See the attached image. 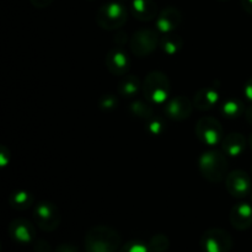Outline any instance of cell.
<instances>
[{"label": "cell", "mask_w": 252, "mask_h": 252, "mask_svg": "<svg viewBox=\"0 0 252 252\" xmlns=\"http://www.w3.org/2000/svg\"><path fill=\"white\" fill-rule=\"evenodd\" d=\"M140 80L135 75H126L120 80L117 86L118 95L125 98H132L137 96L140 90Z\"/></svg>", "instance_id": "ac0fdd59"}, {"label": "cell", "mask_w": 252, "mask_h": 252, "mask_svg": "<svg viewBox=\"0 0 252 252\" xmlns=\"http://www.w3.org/2000/svg\"><path fill=\"white\" fill-rule=\"evenodd\" d=\"M34 203V197L31 192L19 189L10 194L9 204L16 211H26Z\"/></svg>", "instance_id": "d6986e66"}, {"label": "cell", "mask_w": 252, "mask_h": 252, "mask_svg": "<svg viewBox=\"0 0 252 252\" xmlns=\"http://www.w3.org/2000/svg\"><path fill=\"white\" fill-rule=\"evenodd\" d=\"M230 224L234 229L239 231H245L252 226V206L245 202L235 204L231 208Z\"/></svg>", "instance_id": "5bb4252c"}, {"label": "cell", "mask_w": 252, "mask_h": 252, "mask_svg": "<svg viewBox=\"0 0 252 252\" xmlns=\"http://www.w3.org/2000/svg\"><path fill=\"white\" fill-rule=\"evenodd\" d=\"M33 220L42 231H54L61 225V212L52 202H41L34 207Z\"/></svg>", "instance_id": "8992f818"}, {"label": "cell", "mask_w": 252, "mask_h": 252, "mask_svg": "<svg viewBox=\"0 0 252 252\" xmlns=\"http://www.w3.org/2000/svg\"><path fill=\"white\" fill-rule=\"evenodd\" d=\"M129 12L133 17L142 22L152 21L158 17V5L154 0H132L129 4Z\"/></svg>", "instance_id": "9a60e30c"}, {"label": "cell", "mask_w": 252, "mask_h": 252, "mask_svg": "<svg viewBox=\"0 0 252 252\" xmlns=\"http://www.w3.org/2000/svg\"><path fill=\"white\" fill-rule=\"evenodd\" d=\"M160 46V36L153 29H140L130 38V49L138 57H147Z\"/></svg>", "instance_id": "ba28073f"}, {"label": "cell", "mask_w": 252, "mask_h": 252, "mask_svg": "<svg viewBox=\"0 0 252 252\" xmlns=\"http://www.w3.org/2000/svg\"><path fill=\"white\" fill-rule=\"evenodd\" d=\"M248 145V140L241 133H230L221 140V150L231 158L240 157Z\"/></svg>", "instance_id": "e0dca14e"}, {"label": "cell", "mask_w": 252, "mask_h": 252, "mask_svg": "<svg viewBox=\"0 0 252 252\" xmlns=\"http://www.w3.org/2000/svg\"><path fill=\"white\" fill-rule=\"evenodd\" d=\"M118 252H149V246L144 241L134 239L123 244Z\"/></svg>", "instance_id": "d4e9b609"}, {"label": "cell", "mask_w": 252, "mask_h": 252, "mask_svg": "<svg viewBox=\"0 0 252 252\" xmlns=\"http://www.w3.org/2000/svg\"><path fill=\"white\" fill-rule=\"evenodd\" d=\"M149 252H169L170 240L165 234H155L148 243Z\"/></svg>", "instance_id": "cb8c5ba5"}, {"label": "cell", "mask_w": 252, "mask_h": 252, "mask_svg": "<svg viewBox=\"0 0 252 252\" xmlns=\"http://www.w3.org/2000/svg\"><path fill=\"white\" fill-rule=\"evenodd\" d=\"M98 106L102 111H113L118 106V98L113 94H105L98 100Z\"/></svg>", "instance_id": "484cf974"}, {"label": "cell", "mask_w": 252, "mask_h": 252, "mask_svg": "<svg viewBox=\"0 0 252 252\" xmlns=\"http://www.w3.org/2000/svg\"><path fill=\"white\" fill-rule=\"evenodd\" d=\"M90 1H93V0H90Z\"/></svg>", "instance_id": "d590c367"}, {"label": "cell", "mask_w": 252, "mask_h": 252, "mask_svg": "<svg viewBox=\"0 0 252 252\" xmlns=\"http://www.w3.org/2000/svg\"><path fill=\"white\" fill-rule=\"evenodd\" d=\"M9 235L15 243L27 245L36 239V229L33 224L25 218H16L9 224Z\"/></svg>", "instance_id": "8fae6325"}, {"label": "cell", "mask_w": 252, "mask_h": 252, "mask_svg": "<svg viewBox=\"0 0 252 252\" xmlns=\"http://www.w3.org/2000/svg\"><path fill=\"white\" fill-rule=\"evenodd\" d=\"M54 252H80V250H79L78 246H75L74 244L63 243L61 244V245L57 246Z\"/></svg>", "instance_id": "83f0119b"}, {"label": "cell", "mask_w": 252, "mask_h": 252, "mask_svg": "<svg viewBox=\"0 0 252 252\" xmlns=\"http://www.w3.org/2000/svg\"><path fill=\"white\" fill-rule=\"evenodd\" d=\"M248 144H249V147H250L251 150H252V133H251L250 137H249V139H248Z\"/></svg>", "instance_id": "d6a6232c"}, {"label": "cell", "mask_w": 252, "mask_h": 252, "mask_svg": "<svg viewBox=\"0 0 252 252\" xmlns=\"http://www.w3.org/2000/svg\"><path fill=\"white\" fill-rule=\"evenodd\" d=\"M219 102V91L213 86L201 88L193 96V105L199 111L212 110Z\"/></svg>", "instance_id": "2e32d148"}, {"label": "cell", "mask_w": 252, "mask_h": 252, "mask_svg": "<svg viewBox=\"0 0 252 252\" xmlns=\"http://www.w3.org/2000/svg\"><path fill=\"white\" fill-rule=\"evenodd\" d=\"M240 2L244 11L248 12L249 15H252V0H240Z\"/></svg>", "instance_id": "4dcf8cb0"}, {"label": "cell", "mask_w": 252, "mask_h": 252, "mask_svg": "<svg viewBox=\"0 0 252 252\" xmlns=\"http://www.w3.org/2000/svg\"><path fill=\"white\" fill-rule=\"evenodd\" d=\"M182 22V12L177 7L167 6L159 12L155 21L157 30L161 33H171Z\"/></svg>", "instance_id": "4fadbf2b"}, {"label": "cell", "mask_w": 252, "mask_h": 252, "mask_svg": "<svg viewBox=\"0 0 252 252\" xmlns=\"http://www.w3.org/2000/svg\"><path fill=\"white\" fill-rule=\"evenodd\" d=\"M250 198H251V202H252V191H251V193H250Z\"/></svg>", "instance_id": "836d02e7"}, {"label": "cell", "mask_w": 252, "mask_h": 252, "mask_svg": "<svg viewBox=\"0 0 252 252\" xmlns=\"http://www.w3.org/2000/svg\"><path fill=\"white\" fill-rule=\"evenodd\" d=\"M128 10L122 2L108 1L101 5L96 14V22L103 30H117L127 22Z\"/></svg>", "instance_id": "277c9868"}, {"label": "cell", "mask_w": 252, "mask_h": 252, "mask_svg": "<svg viewBox=\"0 0 252 252\" xmlns=\"http://www.w3.org/2000/svg\"><path fill=\"white\" fill-rule=\"evenodd\" d=\"M199 243L203 252H230L233 249V238L228 231L220 228L204 231Z\"/></svg>", "instance_id": "52a82bcc"}, {"label": "cell", "mask_w": 252, "mask_h": 252, "mask_svg": "<svg viewBox=\"0 0 252 252\" xmlns=\"http://www.w3.org/2000/svg\"><path fill=\"white\" fill-rule=\"evenodd\" d=\"M143 95L152 103L166 102L170 95V79L165 73L159 70L150 71L142 85Z\"/></svg>", "instance_id": "3957f363"}, {"label": "cell", "mask_w": 252, "mask_h": 252, "mask_svg": "<svg viewBox=\"0 0 252 252\" xmlns=\"http://www.w3.org/2000/svg\"><path fill=\"white\" fill-rule=\"evenodd\" d=\"M194 130H196V135L199 142L208 147L219 144L224 138L223 126L217 118L211 117V116H204L199 118L197 121Z\"/></svg>", "instance_id": "5b68a950"}, {"label": "cell", "mask_w": 252, "mask_h": 252, "mask_svg": "<svg viewBox=\"0 0 252 252\" xmlns=\"http://www.w3.org/2000/svg\"><path fill=\"white\" fill-rule=\"evenodd\" d=\"M33 250L34 252H52V246L47 240L39 239V240L34 241Z\"/></svg>", "instance_id": "4316f807"}, {"label": "cell", "mask_w": 252, "mask_h": 252, "mask_svg": "<svg viewBox=\"0 0 252 252\" xmlns=\"http://www.w3.org/2000/svg\"><path fill=\"white\" fill-rule=\"evenodd\" d=\"M218 1H223L224 2V1H228V0H218Z\"/></svg>", "instance_id": "e575fe53"}, {"label": "cell", "mask_w": 252, "mask_h": 252, "mask_svg": "<svg viewBox=\"0 0 252 252\" xmlns=\"http://www.w3.org/2000/svg\"><path fill=\"white\" fill-rule=\"evenodd\" d=\"M225 189L234 198H245L252 191V181L248 172L235 170L228 174L225 179Z\"/></svg>", "instance_id": "9c48e42d"}, {"label": "cell", "mask_w": 252, "mask_h": 252, "mask_svg": "<svg viewBox=\"0 0 252 252\" xmlns=\"http://www.w3.org/2000/svg\"><path fill=\"white\" fill-rule=\"evenodd\" d=\"M122 246V238L116 229L96 225L89 229L84 239L86 252H117Z\"/></svg>", "instance_id": "6da1fadb"}, {"label": "cell", "mask_w": 252, "mask_h": 252, "mask_svg": "<svg viewBox=\"0 0 252 252\" xmlns=\"http://www.w3.org/2000/svg\"><path fill=\"white\" fill-rule=\"evenodd\" d=\"M30 2L37 9H44V7L49 6L53 2V0H30Z\"/></svg>", "instance_id": "f1b7e54d"}, {"label": "cell", "mask_w": 252, "mask_h": 252, "mask_svg": "<svg viewBox=\"0 0 252 252\" xmlns=\"http://www.w3.org/2000/svg\"><path fill=\"white\" fill-rule=\"evenodd\" d=\"M145 130L153 137H160L166 130V122L160 116H152L145 123Z\"/></svg>", "instance_id": "603a6c76"}, {"label": "cell", "mask_w": 252, "mask_h": 252, "mask_svg": "<svg viewBox=\"0 0 252 252\" xmlns=\"http://www.w3.org/2000/svg\"><path fill=\"white\" fill-rule=\"evenodd\" d=\"M223 150H208L198 159V167L202 176L212 184L221 182L228 176V159Z\"/></svg>", "instance_id": "7a4b0ae2"}, {"label": "cell", "mask_w": 252, "mask_h": 252, "mask_svg": "<svg viewBox=\"0 0 252 252\" xmlns=\"http://www.w3.org/2000/svg\"><path fill=\"white\" fill-rule=\"evenodd\" d=\"M245 103L240 100V98L231 97L228 98L223 105L220 106V113L224 117L229 118V120H234V118H239L240 116L245 115Z\"/></svg>", "instance_id": "ffe728a7"}, {"label": "cell", "mask_w": 252, "mask_h": 252, "mask_svg": "<svg viewBox=\"0 0 252 252\" xmlns=\"http://www.w3.org/2000/svg\"><path fill=\"white\" fill-rule=\"evenodd\" d=\"M182 47H184V41L177 34L166 33L160 38V48L167 56H175L181 51Z\"/></svg>", "instance_id": "44dd1931"}, {"label": "cell", "mask_w": 252, "mask_h": 252, "mask_svg": "<svg viewBox=\"0 0 252 252\" xmlns=\"http://www.w3.org/2000/svg\"><path fill=\"white\" fill-rule=\"evenodd\" d=\"M106 66L112 75L123 76L130 68V61L123 47L116 46L108 51L106 56Z\"/></svg>", "instance_id": "30bf717a"}, {"label": "cell", "mask_w": 252, "mask_h": 252, "mask_svg": "<svg viewBox=\"0 0 252 252\" xmlns=\"http://www.w3.org/2000/svg\"><path fill=\"white\" fill-rule=\"evenodd\" d=\"M245 118H246V122H248L250 126H252V103L250 106H248V107H246Z\"/></svg>", "instance_id": "1f68e13d"}, {"label": "cell", "mask_w": 252, "mask_h": 252, "mask_svg": "<svg viewBox=\"0 0 252 252\" xmlns=\"http://www.w3.org/2000/svg\"><path fill=\"white\" fill-rule=\"evenodd\" d=\"M129 111L134 117L143 118V120H149L152 116H154V107H153V103L149 101H142L137 100L134 102L130 103Z\"/></svg>", "instance_id": "7402d4cb"}, {"label": "cell", "mask_w": 252, "mask_h": 252, "mask_svg": "<svg viewBox=\"0 0 252 252\" xmlns=\"http://www.w3.org/2000/svg\"><path fill=\"white\" fill-rule=\"evenodd\" d=\"M244 95L252 103V78L249 79L245 83V86H244Z\"/></svg>", "instance_id": "f546056e"}, {"label": "cell", "mask_w": 252, "mask_h": 252, "mask_svg": "<svg viewBox=\"0 0 252 252\" xmlns=\"http://www.w3.org/2000/svg\"><path fill=\"white\" fill-rule=\"evenodd\" d=\"M193 101L184 95L175 96L165 105V113L174 121H185L191 117L193 112Z\"/></svg>", "instance_id": "7c38bea8"}]
</instances>
